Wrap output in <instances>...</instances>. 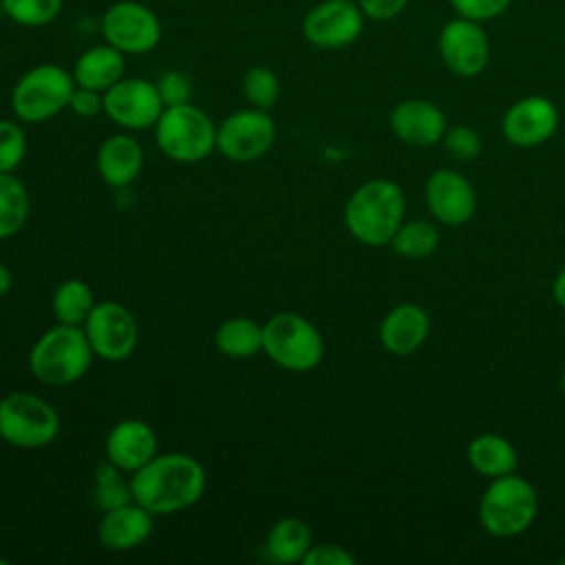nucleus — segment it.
I'll list each match as a JSON object with an SVG mask.
<instances>
[{"label": "nucleus", "instance_id": "1", "mask_svg": "<svg viewBox=\"0 0 565 565\" xmlns=\"http://www.w3.org/2000/svg\"><path fill=\"white\" fill-rule=\"evenodd\" d=\"M132 501L152 516L174 514L194 505L205 492L203 466L185 452L154 455L143 468L132 472Z\"/></svg>", "mask_w": 565, "mask_h": 565}, {"label": "nucleus", "instance_id": "2", "mask_svg": "<svg viewBox=\"0 0 565 565\" xmlns=\"http://www.w3.org/2000/svg\"><path fill=\"white\" fill-rule=\"evenodd\" d=\"M406 199L397 183L373 179L360 185L344 205V223L353 238L364 245H388L404 223Z\"/></svg>", "mask_w": 565, "mask_h": 565}, {"label": "nucleus", "instance_id": "3", "mask_svg": "<svg viewBox=\"0 0 565 565\" xmlns=\"http://www.w3.org/2000/svg\"><path fill=\"white\" fill-rule=\"evenodd\" d=\"M93 355L84 327L57 322L35 340L29 353V366L42 384L68 386L86 375Z\"/></svg>", "mask_w": 565, "mask_h": 565}, {"label": "nucleus", "instance_id": "4", "mask_svg": "<svg viewBox=\"0 0 565 565\" xmlns=\"http://www.w3.org/2000/svg\"><path fill=\"white\" fill-rule=\"evenodd\" d=\"M159 150L177 163H199L216 148V124L192 102L166 106L154 124Z\"/></svg>", "mask_w": 565, "mask_h": 565}, {"label": "nucleus", "instance_id": "5", "mask_svg": "<svg viewBox=\"0 0 565 565\" xmlns=\"http://www.w3.org/2000/svg\"><path fill=\"white\" fill-rule=\"evenodd\" d=\"M536 510L534 488L523 477L510 472L490 481L479 503V519L492 536L512 539L532 525Z\"/></svg>", "mask_w": 565, "mask_h": 565}, {"label": "nucleus", "instance_id": "6", "mask_svg": "<svg viewBox=\"0 0 565 565\" xmlns=\"http://www.w3.org/2000/svg\"><path fill=\"white\" fill-rule=\"evenodd\" d=\"M263 351L278 366L307 373L316 369L324 355L320 331L300 313L282 311L263 324Z\"/></svg>", "mask_w": 565, "mask_h": 565}, {"label": "nucleus", "instance_id": "7", "mask_svg": "<svg viewBox=\"0 0 565 565\" xmlns=\"http://www.w3.org/2000/svg\"><path fill=\"white\" fill-rule=\"evenodd\" d=\"M73 90V73L51 62L38 64L15 82L11 90V108L20 121L40 124L68 108Z\"/></svg>", "mask_w": 565, "mask_h": 565}, {"label": "nucleus", "instance_id": "8", "mask_svg": "<svg viewBox=\"0 0 565 565\" xmlns=\"http://www.w3.org/2000/svg\"><path fill=\"white\" fill-rule=\"evenodd\" d=\"M60 433L57 411L31 393H9L0 399V437L15 448L49 446Z\"/></svg>", "mask_w": 565, "mask_h": 565}, {"label": "nucleus", "instance_id": "9", "mask_svg": "<svg viewBox=\"0 0 565 565\" xmlns=\"http://www.w3.org/2000/svg\"><path fill=\"white\" fill-rule=\"evenodd\" d=\"M99 31L104 42L124 55L150 53L161 42L159 15L137 0H119L110 4L99 20Z\"/></svg>", "mask_w": 565, "mask_h": 565}, {"label": "nucleus", "instance_id": "10", "mask_svg": "<svg viewBox=\"0 0 565 565\" xmlns=\"http://www.w3.org/2000/svg\"><path fill=\"white\" fill-rule=\"evenodd\" d=\"M276 141V124L267 110L245 108L227 115L216 126V148L236 163H249L265 157Z\"/></svg>", "mask_w": 565, "mask_h": 565}, {"label": "nucleus", "instance_id": "11", "mask_svg": "<svg viewBox=\"0 0 565 565\" xmlns=\"http://www.w3.org/2000/svg\"><path fill=\"white\" fill-rule=\"evenodd\" d=\"M82 327L93 353L106 362H121L130 358L139 340L135 316L128 307L115 300L97 302Z\"/></svg>", "mask_w": 565, "mask_h": 565}, {"label": "nucleus", "instance_id": "12", "mask_svg": "<svg viewBox=\"0 0 565 565\" xmlns=\"http://www.w3.org/2000/svg\"><path fill=\"white\" fill-rule=\"evenodd\" d=\"M364 13L355 0H322L302 18L305 40L324 51L351 46L364 31Z\"/></svg>", "mask_w": 565, "mask_h": 565}, {"label": "nucleus", "instance_id": "13", "mask_svg": "<svg viewBox=\"0 0 565 565\" xmlns=\"http://www.w3.org/2000/svg\"><path fill=\"white\" fill-rule=\"evenodd\" d=\"M437 49L446 68L459 77H477L490 62V38L483 24L461 15L441 26Z\"/></svg>", "mask_w": 565, "mask_h": 565}, {"label": "nucleus", "instance_id": "14", "mask_svg": "<svg viewBox=\"0 0 565 565\" xmlns=\"http://www.w3.org/2000/svg\"><path fill=\"white\" fill-rule=\"evenodd\" d=\"M166 104L154 82L121 77L104 93V113L126 130L154 128Z\"/></svg>", "mask_w": 565, "mask_h": 565}, {"label": "nucleus", "instance_id": "15", "mask_svg": "<svg viewBox=\"0 0 565 565\" xmlns=\"http://www.w3.org/2000/svg\"><path fill=\"white\" fill-rule=\"evenodd\" d=\"M558 126V110L552 99L543 95H527L516 99L501 119L503 137L519 148L545 143Z\"/></svg>", "mask_w": 565, "mask_h": 565}, {"label": "nucleus", "instance_id": "16", "mask_svg": "<svg viewBox=\"0 0 565 565\" xmlns=\"http://www.w3.org/2000/svg\"><path fill=\"white\" fill-rule=\"evenodd\" d=\"M424 196L433 216L446 225H461L477 210V194L470 181L448 168L435 170L428 177Z\"/></svg>", "mask_w": 565, "mask_h": 565}, {"label": "nucleus", "instance_id": "17", "mask_svg": "<svg viewBox=\"0 0 565 565\" xmlns=\"http://www.w3.org/2000/svg\"><path fill=\"white\" fill-rule=\"evenodd\" d=\"M393 132L408 146H433L444 139L446 117L439 106L428 99H404L391 110Z\"/></svg>", "mask_w": 565, "mask_h": 565}, {"label": "nucleus", "instance_id": "18", "mask_svg": "<svg viewBox=\"0 0 565 565\" xmlns=\"http://www.w3.org/2000/svg\"><path fill=\"white\" fill-rule=\"evenodd\" d=\"M157 455V435L141 419L115 424L106 437V457L124 472H137Z\"/></svg>", "mask_w": 565, "mask_h": 565}, {"label": "nucleus", "instance_id": "19", "mask_svg": "<svg viewBox=\"0 0 565 565\" xmlns=\"http://www.w3.org/2000/svg\"><path fill=\"white\" fill-rule=\"evenodd\" d=\"M152 532V514L137 501L106 510L97 536L110 552H128L139 547Z\"/></svg>", "mask_w": 565, "mask_h": 565}, {"label": "nucleus", "instance_id": "20", "mask_svg": "<svg viewBox=\"0 0 565 565\" xmlns=\"http://www.w3.org/2000/svg\"><path fill=\"white\" fill-rule=\"evenodd\" d=\"M428 313L415 302L393 307L380 322V342L393 355L415 353L428 335Z\"/></svg>", "mask_w": 565, "mask_h": 565}, {"label": "nucleus", "instance_id": "21", "mask_svg": "<svg viewBox=\"0 0 565 565\" xmlns=\"http://www.w3.org/2000/svg\"><path fill=\"white\" fill-rule=\"evenodd\" d=\"M97 172L113 188L130 185L143 166V152L132 135L117 132L102 141L97 148Z\"/></svg>", "mask_w": 565, "mask_h": 565}, {"label": "nucleus", "instance_id": "22", "mask_svg": "<svg viewBox=\"0 0 565 565\" xmlns=\"http://www.w3.org/2000/svg\"><path fill=\"white\" fill-rule=\"evenodd\" d=\"M124 68H126L124 53L110 46L108 42H104L86 49L77 57L71 73L77 86L106 93L115 82L124 77Z\"/></svg>", "mask_w": 565, "mask_h": 565}, {"label": "nucleus", "instance_id": "23", "mask_svg": "<svg viewBox=\"0 0 565 565\" xmlns=\"http://www.w3.org/2000/svg\"><path fill=\"white\" fill-rule=\"evenodd\" d=\"M309 547H311V530L302 519H296V516L278 519L265 536L267 556L282 565L302 563Z\"/></svg>", "mask_w": 565, "mask_h": 565}, {"label": "nucleus", "instance_id": "24", "mask_svg": "<svg viewBox=\"0 0 565 565\" xmlns=\"http://www.w3.org/2000/svg\"><path fill=\"white\" fill-rule=\"evenodd\" d=\"M468 463L483 477L497 479L514 472L516 468V450L501 435H479L468 446Z\"/></svg>", "mask_w": 565, "mask_h": 565}, {"label": "nucleus", "instance_id": "25", "mask_svg": "<svg viewBox=\"0 0 565 565\" xmlns=\"http://www.w3.org/2000/svg\"><path fill=\"white\" fill-rule=\"evenodd\" d=\"M216 349L234 360H245L263 349V324L252 318L236 316L218 324L214 333Z\"/></svg>", "mask_w": 565, "mask_h": 565}, {"label": "nucleus", "instance_id": "26", "mask_svg": "<svg viewBox=\"0 0 565 565\" xmlns=\"http://www.w3.org/2000/svg\"><path fill=\"white\" fill-rule=\"evenodd\" d=\"M95 305L97 302H95L93 289L79 278H68L62 285H57L51 300L55 320L62 324H75V327H82L86 322Z\"/></svg>", "mask_w": 565, "mask_h": 565}, {"label": "nucleus", "instance_id": "27", "mask_svg": "<svg viewBox=\"0 0 565 565\" xmlns=\"http://www.w3.org/2000/svg\"><path fill=\"white\" fill-rule=\"evenodd\" d=\"M29 218V192L13 172H0V241L15 236Z\"/></svg>", "mask_w": 565, "mask_h": 565}, {"label": "nucleus", "instance_id": "28", "mask_svg": "<svg viewBox=\"0 0 565 565\" xmlns=\"http://www.w3.org/2000/svg\"><path fill=\"white\" fill-rule=\"evenodd\" d=\"M439 232L428 221H408L402 223L395 236L391 238V245L395 254L404 258H424L430 256L437 249Z\"/></svg>", "mask_w": 565, "mask_h": 565}, {"label": "nucleus", "instance_id": "29", "mask_svg": "<svg viewBox=\"0 0 565 565\" xmlns=\"http://www.w3.org/2000/svg\"><path fill=\"white\" fill-rule=\"evenodd\" d=\"M64 0H2V11L20 26H46L62 13Z\"/></svg>", "mask_w": 565, "mask_h": 565}, {"label": "nucleus", "instance_id": "30", "mask_svg": "<svg viewBox=\"0 0 565 565\" xmlns=\"http://www.w3.org/2000/svg\"><path fill=\"white\" fill-rule=\"evenodd\" d=\"M280 84L276 73L269 66H252L243 75V95L249 102V106L269 110L278 102Z\"/></svg>", "mask_w": 565, "mask_h": 565}, {"label": "nucleus", "instance_id": "31", "mask_svg": "<svg viewBox=\"0 0 565 565\" xmlns=\"http://www.w3.org/2000/svg\"><path fill=\"white\" fill-rule=\"evenodd\" d=\"M26 154V135L20 124L0 119V172H13Z\"/></svg>", "mask_w": 565, "mask_h": 565}, {"label": "nucleus", "instance_id": "32", "mask_svg": "<svg viewBox=\"0 0 565 565\" xmlns=\"http://www.w3.org/2000/svg\"><path fill=\"white\" fill-rule=\"evenodd\" d=\"M444 146L457 161H472L481 152V137L470 126H452L444 132Z\"/></svg>", "mask_w": 565, "mask_h": 565}, {"label": "nucleus", "instance_id": "33", "mask_svg": "<svg viewBox=\"0 0 565 565\" xmlns=\"http://www.w3.org/2000/svg\"><path fill=\"white\" fill-rule=\"evenodd\" d=\"M448 2L457 15L481 22V24L499 18L512 4V0H448Z\"/></svg>", "mask_w": 565, "mask_h": 565}, {"label": "nucleus", "instance_id": "34", "mask_svg": "<svg viewBox=\"0 0 565 565\" xmlns=\"http://www.w3.org/2000/svg\"><path fill=\"white\" fill-rule=\"evenodd\" d=\"M154 84L166 106L188 104L192 97V84L181 71H166Z\"/></svg>", "mask_w": 565, "mask_h": 565}, {"label": "nucleus", "instance_id": "35", "mask_svg": "<svg viewBox=\"0 0 565 565\" xmlns=\"http://www.w3.org/2000/svg\"><path fill=\"white\" fill-rule=\"evenodd\" d=\"M355 556L335 543L311 545L302 558V565H353Z\"/></svg>", "mask_w": 565, "mask_h": 565}, {"label": "nucleus", "instance_id": "36", "mask_svg": "<svg viewBox=\"0 0 565 565\" xmlns=\"http://www.w3.org/2000/svg\"><path fill=\"white\" fill-rule=\"evenodd\" d=\"M68 108L77 115V117H95L99 113H104V93L93 90V88H84L75 84V90L68 99Z\"/></svg>", "mask_w": 565, "mask_h": 565}, {"label": "nucleus", "instance_id": "37", "mask_svg": "<svg viewBox=\"0 0 565 565\" xmlns=\"http://www.w3.org/2000/svg\"><path fill=\"white\" fill-rule=\"evenodd\" d=\"M355 2L362 9L364 18L377 20V22H386L402 15L411 4V0H355Z\"/></svg>", "mask_w": 565, "mask_h": 565}, {"label": "nucleus", "instance_id": "38", "mask_svg": "<svg viewBox=\"0 0 565 565\" xmlns=\"http://www.w3.org/2000/svg\"><path fill=\"white\" fill-rule=\"evenodd\" d=\"M130 501H132L130 483L124 486L119 479L97 483V503L104 508V512L113 510V508H119L124 503H130Z\"/></svg>", "mask_w": 565, "mask_h": 565}, {"label": "nucleus", "instance_id": "39", "mask_svg": "<svg viewBox=\"0 0 565 565\" xmlns=\"http://www.w3.org/2000/svg\"><path fill=\"white\" fill-rule=\"evenodd\" d=\"M552 291H554V300L558 302V307H561V309H565V269H561V271H558V276L554 278Z\"/></svg>", "mask_w": 565, "mask_h": 565}, {"label": "nucleus", "instance_id": "40", "mask_svg": "<svg viewBox=\"0 0 565 565\" xmlns=\"http://www.w3.org/2000/svg\"><path fill=\"white\" fill-rule=\"evenodd\" d=\"M11 282H13V278H11V271L0 263V298L4 296V294H9V289H11Z\"/></svg>", "mask_w": 565, "mask_h": 565}, {"label": "nucleus", "instance_id": "41", "mask_svg": "<svg viewBox=\"0 0 565 565\" xmlns=\"http://www.w3.org/2000/svg\"><path fill=\"white\" fill-rule=\"evenodd\" d=\"M561 384H563V391H565V371H563V377H561Z\"/></svg>", "mask_w": 565, "mask_h": 565}, {"label": "nucleus", "instance_id": "42", "mask_svg": "<svg viewBox=\"0 0 565 565\" xmlns=\"http://www.w3.org/2000/svg\"><path fill=\"white\" fill-rule=\"evenodd\" d=\"M0 7H2V0H0Z\"/></svg>", "mask_w": 565, "mask_h": 565}, {"label": "nucleus", "instance_id": "43", "mask_svg": "<svg viewBox=\"0 0 565 565\" xmlns=\"http://www.w3.org/2000/svg\"><path fill=\"white\" fill-rule=\"evenodd\" d=\"M563 563H565V558H563Z\"/></svg>", "mask_w": 565, "mask_h": 565}, {"label": "nucleus", "instance_id": "44", "mask_svg": "<svg viewBox=\"0 0 565 565\" xmlns=\"http://www.w3.org/2000/svg\"><path fill=\"white\" fill-rule=\"evenodd\" d=\"M0 60H2V55H0Z\"/></svg>", "mask_w": 565, "mask_h": 565}]
</instances>
